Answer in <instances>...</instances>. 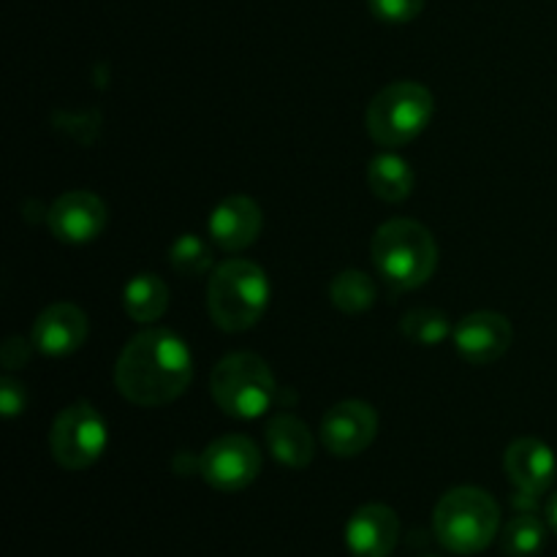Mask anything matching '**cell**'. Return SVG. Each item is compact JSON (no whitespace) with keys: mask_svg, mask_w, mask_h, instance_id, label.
<instances>
[{"mask_svg":"<svg viewBox=\"0 0 557 557\" xmlns=\"http://www.w3.org/2000/svg\"><path fill=\"white\" fill-rule=\"evenodd\" d=\"M547 544V528L539 517L520 515L500 533V549L509 557H533Z\"/></svg>","mask_w":557,"mask_h":557,"instance_id":"obj_20","label":"cell"},{"mask_svg":"<svg viewBox=\"0 0 557 557\" xmlns=\"http://www.w3.org/2000/svg\"><path fill=\"white\" fill-rule=\"evenodd\" d=\"M403 335L419 346H438L451 335V324L441 310L417 308L403 319Z\"/></svg>","mask_w":557,"mask_h":557,"instance_id":"obj_21","label":"cell"},{"mask_svg":"<svg viewBox=\"0 0 557 557\" xmlns=\"http://www.w3.org/2000/svg\"><path fill=\"white\" fill-rule=\"evenodd\" d=\"M504 468L509 473L511 484L520 495H539L547 493L555 482L557 462L553 449L539 438H520L506 449Z\"/></svg>","mask_w":557,"mask_h":557,"instance_id":"obj_14","label":"cell"},{"mask_svg":"<svg viewBox=\"0 0 557 557\" xmlns=\"http://www.w3.org/2000/svg\"><path fill=\"white\" fill-rule=\"evenodd\" d=\"M3 364L9 370L14 368H25V362L30 359V346H27L25 341H20V337H9V341L3 343Z\"/></svg>","mask_w":557,"mask_h":557,"instance_id":"obj_25","label":"cell"},{"mask_svg":"<svg viewBox=\"0 0 557 557\" xmlns=\"http://www.w3.org/2000/svg\"><path fill=\"white\" fill-rule=\"evenodd\" d=\"M25 403H27L25 389H22L16 381H11V379L0 381V406H3L5 417L11 419V417H16V413L25 411Z\"/></svg>","mask_w":557,"mask_h":557,"instance_id":"obj_24","label":"cell"},{"mask_svg":"<svg viewBox=\"0 0 557 557\" xmlns=\"http://www.w3.org/2000/svg\"><path fill=\"white\" fill-rule=\"evenodd\" d=\"M379 433V417L373 406L362 400H346L332 406L321 419V444L335 457H357L373 444Z\"/></svg>","mask_w":557,"mask_h":557,"instance_id":"obj_9","label":"cell"},{"mask_svg":"<svg viewBox=\"0 0 557 557\" xmlns=\"http://www.w3.org/2000/svg\"><path fill=\"white\" fill-rule=\"evenodd\" d=\"M433 528L444 549L455 555H476L498 536L500 509L487 490L457 487L435 506Z\"/></svg>","mask_w":557,"mask_h":557,"instance_id":"obj_3","label":"cell"},{"mask_svg":"<svg viewBox=\"0 0 557 557\" xmlns=\"http://www.w3.org/2000/svg\"><path fill=\"white\" fill-rule=\"evenodd\" d=\"M413 183H417L413 169L400 156L384 152L368 163V185L379 199L395 201V205L406 201L411 196Z\"/></svg>","mask_w":557,"mask_h":557,"instance_id":"obj_18","label":"cell"},{"mask_svg":"<svg viewBox=\"0 0 557 557\" xmlns=\"http://www.w3.org/2000/svg\"><path fill=\"white\" fill-rule=\"evenodd\" d=\"M169 261L183 277H201L212 267L210 248L194 234H183L180 239H174V245L169 248Z\"/></svg>","mask_w":557,"mask_h":557,"instance_id":"obj_22","label":"cell"},{"mask_svg":"<svg viewBox=\"0 0 557 557\" xmlns=\"http://www.w3.org/2000/svg\"><path fill=\"white\" fill-rule=\"evenodd\" d=\"M87 315L71 302H54L33 324V346L47 357H69L87 341Z\"/></svg>","mask_w":557,"mask_h":557,"instance_id":"obj_13","label":"cell"},{"mask_svg":"<svg viewBox=\"0 0 557 557\" xmlns=\"http://www.w3.org/2000/svg\"><path fill=\"white\" fill-rule=\"evenodd\" d=\"M368 5L375 20L386 25H406L422 14L424 0H368Z\"/></svg>","mask_w":557,"mask_h":557,"instance_id":"obj_23","label":"cell"},{"mask_svg":"<svg viewBox=\"0 0 557 557\" xmlns=\"http://www.w3.org/2000/svg\"><path fill=\"white\" fill-rule=\"evenodd\" d=\"M107 422L90 403H74L58 413L49 433L52 457L65 471H85L96 466L107 449Z\"/></svg>","mask_w":557,"mask_h":557,"instance_id":"obj_7","label":"cell"},{"mask_svg":"<svg viewBox=\"0 0 557 557\" xmlns=\"http://www.w3.org/2000/svg\"><path fill=\"white\" fill-rule=\"evenodd\" d=\"M199 471L210 487L221 493H239L261 473L259 446L245 435H223L212 441L199 460Z\"/></svg>","mask_w":557,"mask_h":557,"instance_id":"obj_8","label":"cell"},{"mask_svg":"<svg viewBox=\"0 0 557 557\" xmlns=\"http://www.w3.org/2000/svg\"><path fill=\"white\" fill-rule=\"evenodd\" d=\"M332 305L343 313H364L375 302V283L359 270H346L332 281Z\"/></svg>","mask_w":557,"mask_h":557,"instance_id":"obj_19","label":"cell"},{"mask_svg":"<svg viewBox=\"0 0 557 557\" xmlns=\"http://www.w3.org/2000/svg\"><path fill=\"white\" fill-rule=\"evenodd\" d=\"M47 221L60 243H90L107 226V205L90 190H69L49 207Z\"/></svg>","mask_w":557,"mask_h":557,"instance_id":"obj_10","label":"cell"},{"mask_svg":"<svg viewBox=\"0 0 557 557\" xmlns=\"http://www.w3.org/2000/svg\"><path fill=\"white\" fill-rule=\"evenodd\" d=\"M212 400L234 419H259L275 403L277 386L270 364L256 354H228L210 375Z\"/></svg>","mask_w":557,"mask_h":557,"instance_id":"obj_5","label":"cell"},{"mask_svg":"<svg viewBox=\"0 0 557 557\" xmlns=\"http://www.w3.org/2000/svg\"><path fill=\"white\" fill-rule=\"evenodd\" d=\"M428 557H435V555H428Z\"/></svg>","mask_w":557,"mask_h":557,"instance_id":"obj_27","label":"cell"},{"mask_svg":"<svg viewBox=\"0 0 557 557\" xmlns=\"http://www.w3.org/2000/svg\"><path fill=\"white\" fill-rule=\"evenodd\" d=\"M264 218L259 205L248 196H228L212 210L210 215V237L218 248L237 253L259 239Z\"/></svg>","mask_w":557,"mask_h":557,"instance_id":"obj_15","label":"cell"},{"mask_svg":"<svg viewBox=\"0 0 557 557\" xmlns=\"http://www.w3.org/2000/svg\"><path fill=\"white\" fill-rule=\"evenodd\" d=\"M549 528L557 533V495H555L553 504H549Z\"/></svg>","mask_w":557,"mask_h":557,"instance_id":"obj_26","label":"cell"},{"mask_svg":"<svg viewBox=\"0 0 557 557\" xmlns=\"http://www.w3.org/2000/svg\"><path fill=\"white\" fill-rule=\"evenodd\" d=\"M125 313L136 321V324H152L161 319L169 308V288L158 275L141 272L134 281H128L123 292Z\"/></svg>","mask_w":557,"mask_h":557,"instance_id":"obj_17","label":"cell"},{"mask_svg":"<svg viewBox=\"0 0 557 557\" xmlns=\"http://www.w3.org/2000/svg\"><path fill=\"white\" fill-rule=\"evenodd\" d=\"M435 98L419 82H395L370 101L364 125L375 145L403 147L417 139L433 120Z\"/></svg>","mask_w":557,"mask_h":557,"instance_id":"obj_6","label":"cell"},{"mask_svg":"<svg viewBox=\"0 0 557 557\" xmlns=\"http://www.w3.org/2000/svg\"><path fill=\"white\" fill-rule=\"evenodd\" d=\"M267 446H270L272 457L288 468L310 466L315 455V441L308 424L299 422L297 417H286V413L267 424Z\"/></svg>","mask_w":557,"mask_h":557,"instance_id":"obj_16","label":"cell"},{"mask_svg":"<svg viewBox=\"0 0 557 557\" xmlns=\"http://www.w3.org/2000/svg\"><path fill=\"white\" fill-rule=\"evenodd\" d=\"M400 539V520L384 504H368L346 522V547L357 557H389Z\"/></svg>","mask_w":557,"mask_h":557,"instance_id":"obj_12","label":"cell"},{"mask_svg":"<svg viewBox=\"0 0 557 557\" xmlns=\"http://www.w3.org/2000/svg\"><path fill=\"white\" fill-rule=\"evenodd\" d=\"M194 379V359L180 335L147 330L128 341L114 368L120 395L141 408H158L177 400Z\"/></svg>","mask_w":557,"mask_h":557,"instance_id":"obj_1","label":"cell"},{"mask_svg":"<svg viewBox=\"0 0 557 557\" xmlns=\"http://www.w3.org/2000/svg\"><path fill=\"white\" fill-rule=\"evenodd\" d=\"M370 256L379 275L400 292L424 286L438 267V245L433 234L408 218L384 223L375 232Z\"/></svg>","mask_w":557,"mask_h":557,"instance_id":"obj_2","label":"cell"},{"mask_svg":"<svg viewBox=\"0 0 557 557\" xmlns=\"http://www.w3.org/2000/svg\"><path fill=\"white\" fill-rule=\"evenodd\" d=\"M270 302V281L259 264L228 259L212 272L207 286V308L223 332H245L256 326Z\"/></svg>","mask_w":557,"mask_h":557,"instance_id":"obj_4","label":"cell"},{"mask_svg":"<svg viewBox=\"0 0 557 557\" xmlns=\"http://www.w3.org/2000/svg\"><path fill=\"white\" fill-rule=\"evenodd\" d=\"M515 332L506 315L490 313H471L457 324L455 346L471 364H490L509 351Z\"/></svg>","mask_w":557,"mask_h":557,"instance_id":"obj_11","label":"cell"}]
</instances>
